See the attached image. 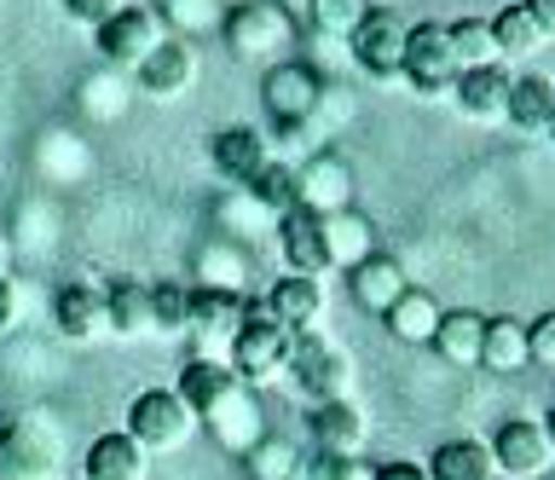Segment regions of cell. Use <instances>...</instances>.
Listing matches in <instances>:
<instances>
[{
	"instance_id": "cell-36",
	"label": "cell",
	"mask_w": 555,
	"mask_h": 480,
	"mask_svg": "<svg viewBox=\"0 0 555 480\" xmlns=\"http://www.w3.org/2000/svg\"><path fill=\"white\" fill-rule=\"evenodd\" d=\"M312 7V29H324V36H353L364 24V12H371V0H307Z\"/></svg>"
},
{
	"instance_id": "cell-35",
	"label": "cell",
	"mask_w": 555,
	"mask_h": 480,
	"mask_svg": "<svg viewBox=\"0 0 555 480\" xmlns=\"http://www.w3.org/2000/svg\"><path fill=\"white\" fill-rule=\"evenodd\" d=\"M249 475L255 480H289L295 475V445L289 440H272V434H260L255 445H249Z\"/></svg>"
},
{
	"instance_id": "cell-12",
	"label": "cell",
	"mask_w": 555,
	"mask_h": 480,
	"mask_svg": "<svg viewBox=\"0 0 555 480\" xmlns=\"http://www.w3.org/2000/svg\"><path fill=\"white\" fill-rule=\"evenodd\" d=\"M180 400L197 411V423H215L225 405H237L243 400V382H237V371L225 365V359H185L180 365Z\"/></svg>"
},
{
	"instance_id": "cell-2",
	"label": "cell",
	"mask_w": 555,
	"mask_h": 480,
	"mask_svg": "<svg viewBox=\"0 0 555 480\" xmlns=\"http://www.w3.org/2000/svg\"><path fill=\"white\" fill-rule=\"evenodd\" d=\"M64 440L41 411H24L0 428V480H59Z\"/></svg>"
},
{
	"instance_id": "cell-11",
	"label": "cell",
	"mask_w": 555,
	"mask_h": 480,
	"mask_svg": "<svg viewBox=\"0 0 555 480\" xmlns=\"http://www.w3.org/2000/svg\"><path fill=\"white\" fill-rule=\"evenodd\" d=\"M243 330V289H191V341L197 359H215V348H232V336Z\"/></svg>"
},
{
	"instance_id": "cell-34",
	"label": "cell",
	"mask_w": 555,
	"mask_h": 480,
	"mask_svg": "<svg viewBox=\"0 0 555 480\" xmlns=\"http://www.w3.org/2000/svg\"><path fill=\"white\" fill-rule=\"evenodd\" d=\"M208 428H215V434H220L225 445H237V452H249V445L260 440V411H255V400H249V393H243V400H237V405H225V411H220V417L208 423Z\"/></svg>"
},
{
	"instance_id": "cell-6",
	"label": "cell",
	"mask_w": 555,
	"mask_h": 480,
	"mask_svg": "<svg viewBox=\"0 0 555 480\" xmlns=\"http://www.w3.org/2000/svg\"><path fill=\"white\" fill-rule=\"evenodd\" d=\"M405 36H411V24L399 18L393 7H371V12H364V24L347 36V47H353V64L364 76L393 81L399 70H405Z\"/></svg>"
},
{
	"instance_id": "cell-43",
	"label": "cell",
	"mask_w": 555,
	"mask_h": 480,
	"mask_svg": "<svg viewBox=\"0 0 555 480\" xmlns=\"http://www.w3.org/2000/svg\"><path fill=\"white\" fill-rule=\"evenodd\" d=\"M371 480H428V469H416V463H382Z\"/></svg>"
},
{
	"instance_id": "cell-32",
	"label": "cell",
	"mask_w": 555,
	"mask_h": 480,
	"mask_svg": "<svg viewBox=\"0 0 555 480\" xmlns=\"http://www.w3.org/2000/svg\"><path fill=\"white\" fill-rule=\"evenodd\" d=\"M151 324L156 336H185L191 330V289L185 284H151Z\"/></svg>"
},
{
	"instance_id": "cell-42",
	"label": "cell",
	"mask_w": 555,
	"mask_h": 480,
	"mask_svg": "<svg viewBox=\"0 0 555 480\" xmlns=\"http://www.w3.org/2000/svg\"><path fill=\"white\" fill-rule=\"evenodd\" d=\"M520 7L532 12V24L544 29V41H555V0H520Z\"/></svg>"
},
{
	"instance_id": "cell-1",
	"label": "cell",
	"mask_w": 555,
	"mask_h": 480,
	"mask_svg": "<svg viewBox=\"0 0 555 480\" xmlns=\"http://www.w3.org/2000/svg\"><path fill=\"white\" fill-rule=\"evenodd\" d=\"M289 353H295V336L267 313V301H243V330L225 348V365L237 371V382L267 388L278 376H289Z\"/></svg>"
},
{
	"instance_id": "cell-14",
	"label": "cell",
	"mask_w": 555,
	"mask_h": 480,
	"mask_svg": "<svg viewBox=\"0 0 555 480\" xmlns=\"http://www.w3.org/2000/svg\"><path fill=\"white\" fill-rule=\"evenodd\" d=\"M133 81H139V93H145V99H180V93H191V81H197V47H191V41H163L133 70Z\"/></svg>"
},
{
	"instance_id": "cell-41",
	"label": "cell",
	"mask_w": 555,
	"mask_h": 480,
	"mask_svg": "<svg viewBox=\"0 0 555 480\" xmlns=\"http://www.w3.org/2000/svg\"><path fill=\"white\" fill-rule=\"evenodd\" d=\"M111 88H121V81L116 76H93V81H87V111H116L121 105V93H111Z\"/></svg>"
},
{
	"instance_id": "cell-20",
	"label": "cell",
	"mask_w": 555,
	"mask_h": 480,
	"mask_svg": "<svg viewBox=\"0 0 555 480\" xmlns=\"http://www.w3.org/2000/svg\"><path fill=\"white\" fill-rule=\"evenodd\" d=\"M267 163H272V145H267V133H260V128H249V122L220 128V140H215V168H220L225 180L249 185Z\"/></svg>"
},
{
	"instance_id": "cell-4",
	"label": "cell",
	"mask_w": 555,
	"mask_h": 480,
	"mask_svg": "<svg viewBox=\"0 0 555 480\" xmlns=\"http://www.w3.org/2000/svg\"><path fill=\"white\" fill-rule=\"evenodd\" d=\"M289 382L301 388L312 405H336V400L353 393V359H347L336 341H324V336H295Z\"/></svg>"
},
{
	"instance_id": "cell-24",
	"label": "cell",
	"mask_w": 555,
	"mask_h": 480,
	"mask_svg": "<svg viewBox=\"0 0 555 480\" xmlns=\"http://www.w3.org/2000/svg\"><path fill=\"white\" fill-rule=\"evenodd\" d=\"M509 122L520 133H550L555 128V81L550 76H515V88H509Z\"/></svg>"
},
{
	"instance_id": "cell-17",
	"label": "cell",
	"mask_w": 555,
	"mask_h": 480,
	"mask_svg": "<svg viewBox=\"0 0 555 480\" xmlns=\"http://www.w3.org/2000/svg\"><path fill=\"white\" fill-rule=\"evenodd\" d=\"M52 324L64 341H99L111 336V313H104V289L93 284H64L52 296Z\"/></svg>"
},
{
	"instance_id": "cell-46",
	"label": "cell",
	"mask_w": 555,
	"mask_h": 480,
	"mask_svg": "<svg viewBox=\"0 0 555 480\" xmlns=\"http://www.w3.org/2000/svg\"><path fill=\"white\" fill-rule=\"evenodd\" d=\"M550 140H555V128H550Z\"/></svg>"
},
{
	"instance_id": "cell-44",
	"label": "cell",
	"mask_w": 555,
	"mask_h": 480,
	"mask_svg": "<svg viewBox=\"0 0 555 480\" xmlns=\"http://www.w3.org/2000/svg\"><path fill=\"white\" fill-rule=\"evenodd\" d=\"M544 434H550V445H555V405L544 411Z\"/></svg>"
},
{
	"instance_id": "cell-16",
	"label": "cell",
	"mask_w": 555,
	"mask_h": 480,
	"mask_svg": "<svg viewBox=\"0 0 555 480\" xmlns=\"http://www.w3.org/2000/svg\"><path fill=\"white\" fill-rule=\"evenodd\" d=\"M307 428H312V440H319L324 457H359L364 440H371V423H364V411H359L353 400L312 405V411H307Z\"/></svg>"
},
{
	"instance_id": "cell-25",
	"label": "cell",
	"mask_w": 555,
	"mask_h": 480,
	"mask_svg": "<svg viewBox=\"0 0 555 480\" xmlns=\"http://www.w3.org/2000/svg\"><path fill=\"white\" fill-rule=\"evenodd\" d=\"M498 463H492V445L486 440H446L440 452L428 457V480H492Z\"/></svg>"
},
{
	"instance_id": "cell-37",
	"label": "cell",
	"mask_w": 555,
	"mask_h": 480,
	"mask_svg": "<svg viewBox=\"0 0 555 480\" xmlns=\"http://www.w3.org/2000/svg\"><path fill=\"white\" fill-rule=\"evenodd\" d=\"M527 348H532V365H550L555 371V313L527 324Z\"/></svg>"
},
{
	"instance_id": "cell-21",
	"label": "cell",
	"mask_w": 555,
	"mask_h": 480,
	"mask_svg": "<svg viewBox=\"0 0 555 480\" xmlns=\"http://www.w3.org/2000/svg\"><path fill=\"white\" fill-rule=\"evenodd\" d=\"M509 88H515V76L503 70V64H480V70H463L451 93H457L463 116H475V122H492V116L509 111Z\"/></svg>"
},
{
	"instance_id": "cell-33",
	"label": "cell",
	"mask_w": 555,
	"mask_h": 480,
	"mask_svg": "<svg viewBox=\"0 0 555 480\" xmlns=\"http://www.w3.org/2000/svg\"><path fill=\"white\" fill-rule=\"evenodd\" d=\"M324 237H330V255H336V267H353V261H364V244H371V237H364V220L359 215H324Z\"/></svg>"
},
{
	"instance_id": "cell-45",
	"label": "cell",
	"mask_w": 555,
	"mask_h": 480,
	"mask_svg": "<svg viewBox=\"0 0 555 480\" xmlns=\"http://www.w3.org/2000/svg\"><path fill=\"white\" fill-rule=\"evenodd\" d=\"M7 261H12V255H7V237H0V278H12V272H7Z\"/></svg>"
},
{
	"instance_id": "cell-7",
	"label": "cell",
	"mask_w": 555,
	"mask_h": 480,
	"mask_svg": "<svg viewBox=\"0 0 555 480\" xmlns=\"http://www.w3.org/2000/svg\"><path fill=\"white\" fill-rule=\"evenodd\" d=\"M267 88V111H272V122H278V133L284 140H301L307 133V122L319 116V105H324V81L307 70V64H278V70L260 81Z\"/></svg>"
},
{
	"instance_id": "cell-30",
	"label": "cell",
	"mask_w": 555,
	"mask_h": 480,
	"mask_svg": "<svg viewBox=\"0 0 555 480\" xmlns=\"http://www.w3.org/2000/svg\"><path fill=\"white\" fill-rule=\"evenodd\" d=\"M492 41H498V59H532L544 47V29L532 24L527 7H503L492 18Z\"/></svg>"
},
{
	"instance_id": "cell-3",
	"label": "cell",
	"mask_w": 555,
	"mask_h": 480,
	"mask_svg": "<svg viewBox=\"0 0 555 480\" xmlns=\"http://www.w3.org/2000/svg\"><path fill=\"white\" fill-rule=\"evenodd\" d=\"M197 428H203L197 411H191L173 388H145V393H133V405H128V434L145 445V452H173V445H185Z\"/></svg>"
},
{
	"instance_id": "cell-27",
	"label": "cell",
	"mask_w": 555,
	"mask_h": 480,
	"mask_svg": "<svg viewBox=\"0 0 555 480\" xmlns=\"http://www.w3.org/2000/svg\"><path fill=\"white\" fill-rule=\"evenodd\" d=\"M480 365H486V371H498V376H515V371H527V365H532L527 324H515V319H486Z\"/></svg>"
},
{
	"instance_id": "cell-15",
	"label": "cell",
	"mask_w": 555,
	"mask_h": 480,
	"mask_svg": "<svg viewBox=\"0 0 555 480\" xmlns=\"http://www.w3.org/2000/svg\"><path fill=\"white\" fill-rule=\"evenodd\" d=\"M81 480H151V452L128 434V428L99 434L81 457Z\"/></svg>"
},
{
	"instance_id": "cell-23",
	"label": "cell",
	"mask_w": 555,
	"mask_h": 480,
	"mask_svg": "<svg viewBox=\"0 0 555 480\" xmlns=\"http://www.w3.org/2000/svg\"><path fill=\"white\" fill-rule=\"evenodd\" d=\"M295 180H301V209H312V215H341L347 197H353V180H347V168L336 157L307 163Z\"/></svg>"
},
{
	"instance_id": "cell-29",
	"label": "cell",
	"mask_w": 555,
	"mask_h": 480,
	"mask_svg": "<svg viewBox=\"0 0 555 480\" xmlns=\"http://www.w3.org/2000/svg\"><path fill=\"white\" fill-rule=\"evenodd\" d=\"M446 36H451V59H457V76H463V70H480V64H498L492 18H457V24H446Z\"/></svg>"
},
{
	"instance_id": "cell-38",
	"label": "cell",
	"mask_w": 555,
	"mask_h": 480,
	"mask_svg": "<svg viewBox=\"0 0 555 480\" xmlns=\"http://www.w3.org/2000/svg\"><path fill=\"white\" fill-rule=\"evenodd\" d=\"M376 469L364 457H319V469H312V480H371Z\"/></svg>"
},
{
	"instance_id": "cell-5",
	"label": "cell",
	"mask_w": 555,
	"mask_h": 480,
	"mask_svg": "<svg viewBox=\"0 0 555 480\" xmlns=\"http://www.w3.org/2000/svg\"><path fill=\"white\" fill-rule=\"evenodd\" d=\"M168 36H163V18H156L151 7H121L116 18H104L99 29H93V47H99V59L111 64V70H139L156 47H163Z\"/></svg>"
},
{
	"instance_id": "cell-18",
	"label": "cell",
	"mask_w": 555,
	"mask_h": 480,
	"mask_svg": "<svg viewBox=\"0 0 555 480\" xmlns=\"http://www.w3.org/2000/svg\"><path fill=\"white\" fill-rule=\"evenodd\" d=\"M260 301H267V313L284 324L289 336H312V324L324 319V284L319 278H295V272L278 278Z\"/></svg>"
},
{
	"instance_id": "cell-39",
	"label": "cell",
	"mask_w": 555,
	"mask_h": 480,
	"mask_svg": "<svg viewBox=\"0 0 555 480\" xmlns=\"http://www.w3.org/2000/svg\"><path fill=\"white\" fill-rule=\"evenodd\" d=\"M121 7H128V0H64V12H69L76 24H87V29H99L104 18H116Z\"/></svg>"
},
{
	"instance_id": "cell-8",
	"label": "cell",
	"mask_w": 555,
	"mask_h": 480,
	"mask_svg": "<svg viewBox=\"0 0 555 480\" xmlns=\"http://www.w3.org/2000/svg\"><path fill=\"white\" fill-rule=\"evenodd\" d=\"M411 81V93L423 99H446L451 88H457V59H451V36L446 24H416L405 36V70H399Z\"/></svg>"
},
{
	"instance_id": "cell-22",
	"label": "cell",
	"mask_w": 555,
	"mask_h": 480,
	"mask_svg": "<svg viewBox=\"0 0 555 480\" xmlns=\"http://www.w3.org/2000/svg\"><path fill=\"white\" fill-rule=\"evenodd\" d=\"M446 307L428 296V289H405L388 313H382V324H388L393 341H405V348H416V341H434V330H440Z\"/></svg>"
},
{
	"instance_id": "cell-9",
	"label": "cell",
	"mask_w": 555,
	"mask_h": 480,
	"mask_svg": "<svg viewBox=\"0 0 555 480\" xmlns=\"http://www.w3.org/2000/svg\"><path fill=\"white\" fill-rule=\"evenodd\" d=\"M225 41H232L243 59H267L284 41H295V18L284 12V0H237V7L225 12Z\"/></svg>"
},
{
	"instance_id": "cell-31",
	"label": "cell",
	"mask_w": 555,
	"mask_h": 480,
	"mask_svg": "<svg viewBox=\"0 0 555 480\" xmlns=\"http://www.w3.org/2000/svg\"><path fill=\"white\" fill-rule=\"evenodd\" d=\"M249 197L260 203V209H272V215H289L295 203H301V180H295V168H284V163L272 157V163L249 180Z\"/></svg>"
},
{
	"instance_id": "cell-10",
	"label": "cell",
	"mask_w": 555,
	"mask_h": 480,
	"mask_svg": "<svg viewBox=\"0 0 555 480\" xmlns=\"http://www.w3.org/2000/svg\"><path fill=\"white\" fill-rule=\"evenodd\" d=\"M492 463L503 480H544L550 463H555V445L544 434V423H527V417H509L492 434Z\"/></svg>"
},
{
	"instance_id": "cell-40",
	"label": "cell",
	"mask_w": 555,
	"mask_h": 480,
	"mask_svg": "<svg viewBox=\"0 0 555 480\" xmlns=\"http://www.w3.org/2000/svg\"><path fill=\"white\" fill-rule=\"evenodd\" d=\"M17 319H24V289H17L12 278H0V336H12Z\"/></svg>"
},
{
	"instance_id": "cell-19",
	"label": "cell",
	"mask_w": 555,
	"mask_h": 480,
	"mask_svg": "<svg viewBox=\"0 0 555 480\" xmlns=\"http://www.w3.org/2000/svg\"><path fill=\"white\" fill-rule=\"evenodd\" d=\"M347 289H353V301L359 307H371V313H388V307L411 289V278H405V267L393 261V255H364V261H353L347 267Z\"/></svg>"
},
{
	"instance_id": "cell-13",
	"label": "cell",
	"mask_w": 555,
	"mask_h": 480,
	"mask_svg": "<svg viewBox=\"0 0 555 480\" xmlns=\"http://www.w3.org/2000/svg\"><path fill=\"white\" fill-rule=\"evenodd\" d=\"M278 249H284V261L295 278H319V272L336 267V255H330V237H324V215H312L295 203L289 215H278Z\"/></svg>"
},
{
	"instance_id": "cell-28",
	"label": "cell",
	"mask_w": 555,
	"mask_h": 480,
	"mask_svg": "<svg viewBox=\"0 0 555 480\" xmlns=\"http://www.w3.org/2000/svg\"><path fill=\"white\" fill-rule=\"evenodd\" d=\"M480 341H486V313H468V307L446 313L440 330H434V348H440L446 365H480Z\"/></svg>"
},
{
	"instance_id": "cell-26",
	"label": "cell",
	"mask_w": 555,
	"mask_h": 480,
	"mask_svg": "<svg viewBox=\"0 0 555 480\" xmlns=\"http://www.w3.org/2000/svg\"><path fill=\"white\" fill-rule=\"evenodd\" d=\"M104 313H111V336H151V284L116 278L104 289Z\"/></svg>"
}]
</instances>
